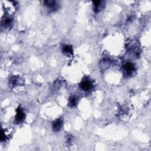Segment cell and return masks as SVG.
I'll use <instances>...</instances> for the list:
<instances>
[{
    "label": "cell",
    "instance_id": "cell-6",
    "mask_svg": "<svg viewBox=\"0 0 151 151\" xmlns=\"http://www.w3.org/2000/svg\"><path fill=\"white\" fill-rule=\"evenodd\" d=\"M77 103V99H76V97H71V99L70 100V104H71V106H74L76 105Z\"/></svg>",
    "mask_w": 151,
    "mask_h": 151
},
{
    "label": "cell",
    "instance_id": "cell-1",
    "mask_svg": "<svg viewBox=\"0 0 151 151\" xmlns=\"http://www.w3.org/2000/svg\"><path fill=\"white\" fill-rule=\"evenodd\" d=\"M24 118V113L21 109H18L16 116V120L18 122H20L23 121Z\"/></svg>",
    "mask_w": 151,
    "mask_h": 151
},
{
    "label": "cell",
    "instance_id": "cell-4",
    "mask_svg": "<svg viewBox=\"0 0 151 151\" xmlns=\"http://www.w3.org/2000/svg\"><path fill=\"white\" fill-rule=\"evenodd\" d=\"M125 70L128 73H131L134 70V66L132 63H128L125 66Z\"/></svg>",
    "mask_w": 151,
    "mask_h": 151
},
{
    "label": "cell",
    "instance_id": "cell-5",
    "mask_svg": "<svg viewBox=\"0 0 151 151\" xmlns=\"http://www.w3.org/2000/svg\"><path fill=\"white\" fill-rule=\"evenodd\" d=\"M63 51L66 53H70V52H71V48L70 46H65L64 47H63Z\"/></svg>",
    "mask_w": 151,
    "mask_h": 151
},
{
    "label": "cell",
    "instance_id": "cell-2",
    "mask_svg": "<svg viewBox=\"0 0 151 151\" xmlns=\"http://www.w3.org/2000/svg\"><path fill=\"white\" fill-rule=\"evenodd\" d=\"M91 83H90L89 81H84L81 83L80 86H81V88L83 90H86H86H90V87H91Z\"/></svg>",
    "mask_w": 151,
    "mask_h": 151
},
{
    "label": "cell",
    "instance_id": "cell-3",
    "mask_svg": "<svg viewBox=\"0 0 151 151\" xmlns=\"http://www.w3.org/2000/svg\"><path fill=\"white\" fill-rule=\"evenodd\" d=\"M62 125V122L61 120H57L53 124V128H54V131H59L61 128Z\"/></svg>",
    "mask_w": 151,
    "mask_h": 151
}]
</instances>
